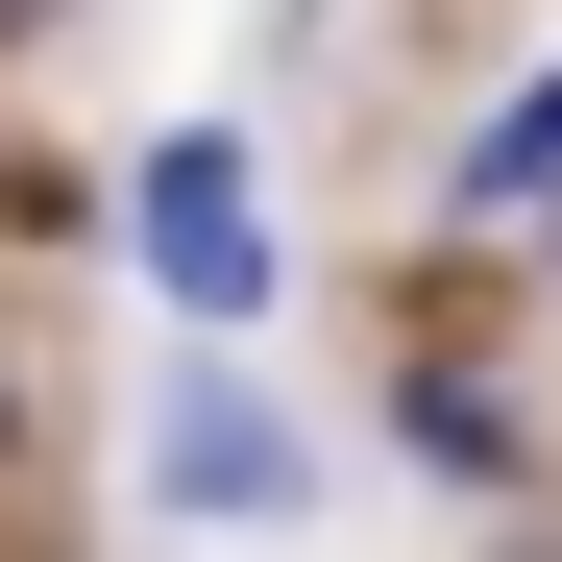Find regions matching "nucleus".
Wrapping results in <instances>:
<instances>
[{
  "label": "nucleus",
  "mask_w": 562,
  "mask_h": 562,
  "mask_svg": "<svg viewBox=\"0 0 562 562\" xmlns=\"http://www.w3.org/2000/svg\"><path fill=\"white\" fill-rule=\"evenodd\" d=\"M123 245H147V294L171 318H269V221H245V123H171L123 171Z\"/></svg>",
  "instance_id": "f257e3e1"
},
{
  "label": "nucleus",
  "mask_w": 562,
  "mask_h": 562,
  "mask_svg": "<svg viewBox=\"0 0 562 562\" xmlns=\"http://www.w3.org/2000/svg\"><path fill=\"white\" fill-rule=\"evenodd\" d=\"M147 490L171 514H221V538H269V514H318V440L245 392V367H171L147 392Z\"/></svg>",
  "instance_id": "f03ea898"
},
{
  "label": "nucleus",
  "mask_w": 562,
  "mask_h": 562,
  "mask_svg": "<svg viewBox=\"0 0 562 562\" xmlns=\"http://www.w3.org/2000/svg\"><path fill=\"white\" fill-rule=\"evenodd\" d=\"M392 416H416V464H440V490H538V392H514V367H464V342H440Z\"/></svg>",
  "instance_id": "7ed1b4c3"
},
{
  "label": "nucleus",
  "mask_w": 562,
  "mask_h": 562,
  "mask_svg": "<svg viewBox=\"0 0 562 562\" xmlns=\"http://www.w3.org/2000/svg\"><path fill=\"white\" fill-rule=\"evenodd\" d=\"M440 221H490V245H538V221H562V74H514V99L464 123V171H440Z\"/></svg>",
  "instance_id": "20e7f679"
},
{
  "label": "nucleus",
  "mask_w": 562,
  "mask_h": 562,
  "mask_svg": "<svg viewBox=\"0 0 562 562\" xmlns=\"http://www.w3.org/2000/svg\"><path fill=\"white\" fill-rule=\"evenodd\" d=\"M25 25H49V0H0V49H25Z\"/></svg>",
  "instance_id": "39448f33"
}]
</instances>
